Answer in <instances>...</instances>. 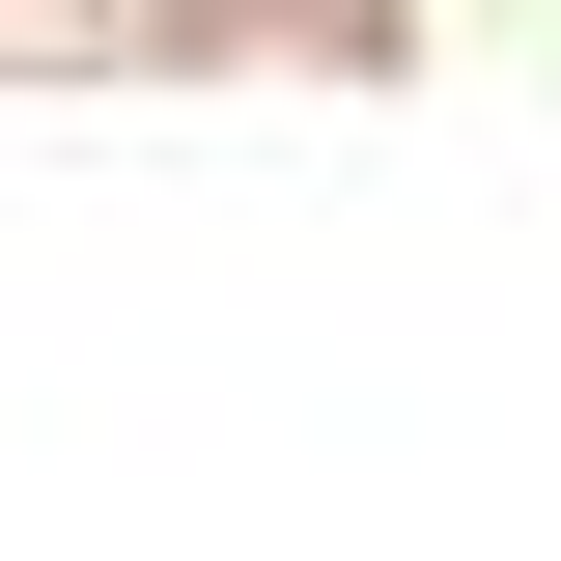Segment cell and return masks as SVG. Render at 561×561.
Here are the masks:
<instances>
[{
	"label": "cell",
	"instance_id": "6da1fadb",
	"mask_svg": "<svg viewBox=\"0 0 561 561\" xmlns=\"http://www.w3.org/2000/svg\"><path fill=\"white\" fill-rule=\"evenodd\" d=\"M140 57L169 84H393L421 0H140Z\"/></svg>",
	"mask_w": 561,
	"mask_h": 561
},
{
	"label": "cell",
	"instance_id": "7a4b0ae2",
	"mask_svg": "<svg viewBox=\"0 0 561 561\" xmlns=\"http://www.w3.org/2000/svg\"><path fill=\"white\" fill-rule=\"evenodd\" d=\"M84 57H140V0H0V84H84Z\"/></svg>",
	"mask_w": 561,
	"mask_h": 561
}]
</instances>
